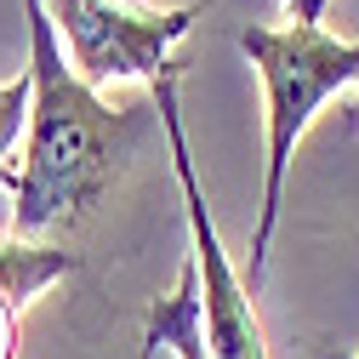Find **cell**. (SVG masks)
I'll list each match as a JSON object with an SVG mask.
<instances>
[{
  "label": "cell",
  "mask_w": 359,
  "mask_h": 359,
  "mask_svg": "<svg viewBox=\"0 0 359 359\" xmlns=\"http://www.w3.org/2000/svg\"><path fill=\"white\" fill-rule=\"evenodd\" d=\"M23 23H29L34 109H29L23 165L0 171V183L12 189V240H46L92 217V205L109 194L131 149L143 143L149 114L114 109L103 92H92L74 74L46 0H23Z\"/></svg>",
  "instance_id": "1"
},
{
  "label": "cell",
  "mask_w": 359,
  "mask_h": 359,
  "mask_svg": "<svg viewBox=\"0 0 359 359\" xmlns=\"http://www.w3.org/2000/svg\"><path fill=\"white\" fill-rule=\"evenodd\" d=\"M280 6L291 12V23H320V18H325V6H331V0H280Z\"/></svg>",
  "instance_id": "8"
},
{
  "label": "cell",
  "mask_w": 359,
  "mask_h": 359,
  "mask_svg": "<svg viewBox=\"0 0 359 359\" xmlns=\"http://www.w3.org/2000/svg\"><path fill=\"white\" fill-rule=\"evenodd\" d=\"M348 359H359V353H348Z\"/></svg>",
  "instance_id": "9"
},
{
  "label": "cell",
  "mask_w": 359,
  "mask_h": 359,
  "mask_svg": "<svg viewBox=\"0 0 359 359\" xmlns=\"http://www.w3.org/2000/svg\"><path fill=\"white\" fill-rule=\"evenodd\" d=\"M80 268L74 251L46 240H0V359H18V313Z\"/></svg>",
  "instance_id": "5"
},
{
  "label": "cell",
  "mask_w": 359,
  "mask_h": 359,
  "mask_svg": "<svg viewBox=\"0 0 359 359\" xmlns=\"http://www.w3.org/2000/svg\"><path fill=\"white\" fill-rule=\"evenodd\" d=\"M154 114L160 131L171 143V171H177V189H183V211H189V245L200 257V285H205V342L211 359H268V337L257 320V302L251 285L240 280V268L222 251V234L211 222L205 189H200V171H194V149H189V126H183V86H177V69H165L154 86Z\"/></svg>",
  "instance_id": "4"
},
{
  "label": "cell",
  "mask_w": 359,
  "mask_h": 359,
  "mask_svg": "<svg viewBox=\"0 0 359 359\" xmlns=\"http://www.w3.org/2000/svg\"><path fill=\"white\" fill-rule=\"evenodd\" d=\"M143 353L171 359H211L205 342V285H200V257L177 268V285L143 313Z\"/></svg>",
  "instance_id": "6"
},
{
  "label": "cell",
  "mask_w": 359,
  "mask_h": 359,
  "mask_svg": "<svg viewBox=\"0 0 359 359\" xmlns=\"http://www.w3.org/2000/svg\"><path fill=\"white\" fill-rule=\"evenodd\" d=\"M217 0H189V6H143V0H46V12L63 34V52L74 74L103 92L126 80H160L183 40Z\"/></svg>",
  "instance_id": "3"
},
{
  "label": "cell",
  "mask_w": 359,
  "mask_h": 359,
  "mask_svg": "<svg viewBox=\"0 0 359 359\" xmlns=\"http://www.w3.org/2000/svg\"><path fill=\"white\" fill-rule=\"evenodd\" d=\"M240 52L251 57L262 80V126H268V165H262V205H257V229H251V268L245 285L257 291L268 274V245L280 229V205H285V177L297 160V143L308 137L313 114H320L342 86H359V40H337L320 23H291V29H268L251 23L240 29Z\"/></svg>",
  "instance_id": "2"
},
{
  "label": "cell",
  "mask_w": 359,
  "mask_h": 359,
  "mask_svg": "<svg viewBox=\"0 0 359 359\" xmlns=\"http://www.w3.org/2000/svg\"><path fill=\"white\" fill-rule=\"evenodd\" d=\"M29 109H34V86H29V69L0 80V171H6V154L18 149L23 126H29Z\"/></svg>",
  "instance_id": "7"
}]
</instances>
